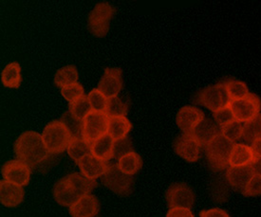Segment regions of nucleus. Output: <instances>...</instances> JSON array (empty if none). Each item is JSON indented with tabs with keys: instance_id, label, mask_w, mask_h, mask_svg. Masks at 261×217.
<instances>
[{
	"instance_id": "1",
	"label": "nucleus",
	"mask_w": 261,
	"mask_h": 217,
	"mask_svg": "<svg viewBox=\"0 0 261 217\" xmlns=\"http://www.w3.org/2000/svg\"><path fill=\"white\" fill-rule=\"evenodd\" d=\"M96 186L95 179H90L78 173H73L56 182L54 197L59 205L71 207L81 197L90 195Z\"/></svg>"
},
{
	"instance_id": "2",
	"label": "nucleus",
	"mask_w": 261,
	"mask_h": 217,
	"mask_svg": "<svg viewBox=\"0 0 261 217\" xmlns=\"http://www.w3.org/2000/svg\"><path fill=\"white\" fill-rule=\"evenodd\" d=\"M14 148L17 159L30 167L38 165L48 156L42 135L35 131H27L21 134L14 143Z\"/></svg>"
},
{
	"instance_id": "3",
	"label": "nucleus",
	"mask_w": 261,
	"mask_h": 217,
	"mask_svg": "<svg viewBox=\"0 0 261 217\" xmlns=\"http://www.w3.org/2000/svg\"><path fill=\"white\" fill-rule=\"evenodd\" d=\"M42 138L50 154H60L68 149L72 140L69 129L61 121H53L47 124L42 133Z\"/></svg>"
},
{
	"instance_id": "4",
	"label": "nucleus",
	"mask_w": 261,
	"mask_h": 217,
	"mask_svg": "<svg viewBox=\"0 0 261 217\" xmlns=\"http://www.w3.org/2000/svg\"><path fill=\"white\" fill-rule=\"evenodd\" d=\"M234 143L228 141L221 134L218 135L205 145V154L209 167L215 172L226 169Z\"/></svg>"
},
{
	"instance_id": "5",
	"label": "nucleus",
	"mask_w": 261,
	"mask_h": 217,
	"mask_svg": "<svg viewBox=\"0 0 261 217\" xmlns=\"http://www.w3.org/2000/svg\"><path fill=\"white\" fill-rule=\"evenodd\" d=\"M196 104L203 105L206 108L216 112L220 109L226 107L230 104V98L227 92L224 83H219L214 86H209L201 89L194 98Z\"/></svg>"
},
{
	"instance_id": "6",
	"label": "nucleus",
	"mask_w": 261,
	"mask_h": 217,
	"mask_svg": "<svg viewBox=\"0 0 261 217\" xmlns=\"http://www.w3.org/2000/svg\"><path fill=\"white\" fill-rule=\"evenodd\" d=\"M102 182L113 193L121 197L129 196L133 190V177L124 174L117 164H110L102 176Z\"/></svg>"
},
{
	"instance_id": "7",
	"label": "nucleus",
	"mask_w": 261,
	"mask_h": 217,
	"mask_svg": "<svg viewBox=\"0 0 261 217\" xmlns=\"http://www.w3.org/2000/svg\"><path fill=\"white\" fill-rule=\"evenodd\" d=\"M234 120L241 123L250 122L260 114V98L254 93H249L244 98L230 102Z\"/></svg>"
},
{
	"instance_id": "8",
	"label": "nucleus",
	"mask_w": 261,
	"mask_h": 217,
	"mask_svg": "<svg viewBox=\"0 0 261 217\" xmlns=\"http://www.w3.org/2000/svg\"><path fill=\"white\" fill-rule=\"evenodd\" d=\"M114 14V8L108 2H101L95 5L89 15V29L90 33L99 37L105 36L110 30V19Z\"/></svg>"
},
{
	"instance_id": "9",
	"label": "nucleus",
	"mask_w": 261,
	"mask_h": 217,
	"mask_svg": "<svg viewBox=\"0 0 261 217\" xmlns=\"http://www.w3.org/2000/svg\"><path fill=\"white\" fill-rule=\"evenodd\" d=\"M109 116L103 112L91 111L84 120L83 138L90 143H94L108 134Z\"/></svg>"
},
{
	"instance_id": "10",
	"label": "nucleus",
	"mask_w": 261,
	"mask_h": 217,
	"mask_svg": "<svg viewBox=\"0 0 261 217\" xmlns=\"http://www.w3.org/2000/svg\"><path fill=\"white\" fill-rule=\"evenodd\" d=\"M166 201L171 208L190 209L195 202V195L192 189L186 183H174L166 192Z\"/></svg>"
},
{
	"instance_id": "11",
	"label": "nucleus",
	"mask_w": 261,
	"mask_h": 217,
	"mask_svg": "<svg viewBox=\"0 0 261 217\" xmlns=\"http://www.w3.org/2000/svg\"><path fill=\"white\" fill-rule=\"evenodd\" d=\"M2 176L9 182L26 186L30 181L31 169L26 163L22 162L18 159H13L7 161L2 167Z\"/></svg>"
},
{
	"instance_id": "12",
	"label": "nucleus",
	"mask_w": 261,
	"mask_h": 217,
	"mask_svg": "<svg viewBox=\"0 0 261 217\" xmlns=\"http://www.w3.org/2000/svg\"><path fill=\"white\" fill-rule=\"evenodd\" d=\"M123 87V77L121 68H108L105 69L102 79L98 84V89L108 99L115 97Z\"/></svg>"
},
{
	"instance_id": "13",
	"label": "nucleus",
	"mask_w": 261,
	"mask_h": 217,
	"mask_svg": "<svg viewBox=\"0 0 261 217\" xmlns=\"http://www.w3.org/2000/svg\"><path fill=\"white\" fill-rule=\"evenodd\" d=\"M174 150L188 162H196L199 158L200 145L189 134L184 133L175 140Z\"/></svg>"
},
{
	"instance_id": "14",
	"label": "nucleus",
	"mask_w": 261,
	"mask_h": 217,
	"mask_svg": "<svg viewBox=\"0 0 261 217\" xmlns=\"http://www.w3.org/2000/svg\"><path fill=\"white\" fill-rule=\"evenodd\" d=\"M204 119V113L200 109L192 105H186L179 109L176 122L185 134H189Z\"/></svg>"
},
{
	"instance_id": "15",
	"label": "nucleus",
	"mask_w": 261,
	"mask_h": 217,
	"mask_svg": "<svg viewBox=\"0 0 261 217\" xmlns=\"http://www.w3.org/2000/svg\"><path fill=\"white\" fill-rule=\"evenodd\" d=\"M254 175V165L229 167L227 169L226 179L234 190L242 193Z\"/></svg>"
},
{
	"instance_id": "16",
	"label": "nucleus",
	"mask_w": 261,
	"mask_h": 217,
	"mask_svg": "<svg viewBox=\"0 0 261 217\" xmlns=\"http://www.w3.org/2000/svg\"><path fill=\"white\" fill-rule=\"evenodd\" d=\"M257 156H255L252 146L242 143H234L231 155L229 158L230 167H241L254 165L257 161Z\"/></svg>"
},
{
	"instance_id": "17",
	"label": "nucleus",
	"mask_w": 261,
	"mask_h": 217,
	"mask_svg": "<svg viewBox=\"0 0 261 217\" xmlns=\"http://www.w3.org/2000/svg\"><path fill=\"white\" fill-rule=\"evenodd\" d=\"M220 134V128L216 122L210 119H204L202 122L193 129L189 135L199 143L200 146H205L218 135Z\"/></svg>"
},
{
	"instance_id": "18",
	"label": "nucleus",
	"mask_w": 261,
	"mask_h": 217,
	"mask_svg": "<svg viewBox=\"0 0 261 217\" xmlns=\"http://www.w3.org/2000/svg\"><path fill=\"white\" fill-rule=\"evenodd\" d=\"M25 192L22 186L2 180L0 182V201L8 208L17 207L24 199Z\"/></svg>"
},
{
	"instance_id": "19",
	"label": "nucleus",
	"mask_w": 261,
	"mask_h": 217,
	"mask_svg": "<svg viewBox=\"0 0 261 217\" xmlns=\"http://www.w3.org/2000/svg\"><path fill=\"white\" fill-rule=\"evenodd\" d=\"M77 164L81 170L83 176L90 179H96L98 177H102L110 165L106 161L93 156L92 154L84 156Z\"/></svg>"
},
{
	"instance_id": "20",
	"label": "nucleus",
	"mask_w": 261,
	"mask_h": 217,
	"mask_svg": "<svg viewBox=\"0 0 261 217\" xmlns=\"http://www.w3.org/2000/svg\"><path fill=\"white\" fill-rule=\"evenodd\" d=\"M99 210L100 204L96 197L87 195L69 207V214L72 217H94Z\"/></svg>"
},
{
	"instance_id": "21",
	"label": "nucleus",
	"mask_w": 261,
	"mask_h": 217,
	"mask_svg": "<svg viewBox=\"0 0 261 217\" xmlns=\"http://www.w3.org/2000/svg\"><path fill=\"white\" fill-rule=\"evenodd\" d=\"M91 154L107 162L114 157V140L109 134L101 137L91 143Z\"/></svg>"
},
{
	"instance_id": "22",
	"label": "nucleus",
	"mask_w": 261,
	"mask_h": 217,
	"mask_svg": "<svg viewBox=\"0 0 261 217\" xmlns=\"http://www.w3.org/2000/svg\"><path fill=\"white\" fill-rule=\"evenodd\" d=\"M131 128L132 124L126 117H109L108 134L114 141L126 137Z\"/></svg>"
},
{
	"instance_id": "23",
	"label": "nucleus",
	"mask_w": 261,
	"mask_h": 217,
	"mask_svg": "<svg viewBox=\"0 0 261 217\" xmlns=\"http://www.w3.org/2000/svg\"><path fill=\"white\" fill-rule=\"evenodd\" d=\"M118 167L125 175L133 176L143 166V160L140 155L135 152H130L118 159Z\"/></svg>"
},
{
	"instance_id": "24",
	"label": "nucleus",
	"mask_w": 261,
	"mask_h": 217,
	"mask_svg": "<svg viewBox=\"0 0 261 217\" xmlns=\"http://www.w3.org/2000/svg\"><path fill=\"white\" fill-rule=\"evenodd\" d=\"M1 80L7 88L18 89L21 84L20 65L16 62L10 63L2 71Z\"/></svg>"
},
{
	"instance_id": "25",
	"label": "nucleus",
	"mask_w": 261,
	"mask_h": 217,
	"mask_svg": "<svg viewBox=\"0 0 261 217\" xmlns=\"http://www.w3.org/2000/svg\"><path fill=\"white\" fill-rule=\"evenodd\" d=\"M69 156L76 161L79 162L84 156L91 154V143L87 142L84 138H73L68 147Z\"/></svg>"
},
{
	"instance_id": "26",
	"label": "nucleus",
	"mask_w": 261,
	"mask_h": 217,
	"mask_svg": "<svg viewBox=\"0 0 261 217\" xmlns=\"http://www.w3.org/2000/svg\"><path fill=\"white\" fill-rule=\"evenodd\" d=\"M242 138L244 142L251 145L261 140V114L243 124Z\"/></svg>"
},
{
	"instance_id": "27",
	"label": "nucleus",
	"mask_w": 261,
	"mask_h": 217,
	"mask_svg": "<svg viewBox=\"0 0 261 217\" xmlns=\"http://www.w3.org/2000/svg\"><path fill=\"white\" fill-rule=\"evenodd\" d=\"M77 80H78V70L75 66H72V65L63 67L60 69H58L57 72L55 73V83L57 87L61 89L71 84L77 83Z\"/></svg>"
},
{
	"instance_id": "28",
	"label": "nucleus",
	"mask_w": 261,
	"mask_h": 217,
	"mask_svg": "<svg viewBox=\"0 0 261 217\" xmlns=\"http://www.w3.org/2000/svg\"><path fill=\"white\" fill-rule=\"evenodd\" d=\"M91 111L92 108L88 96H82L74 102H69V112L80 121H84Z\"/></svg>"
},
{
	"instance_id": "29",
	"label": "nucleus",
	"mask_w": 261,
	"mask_h": 217,
	"mask_svg": "<svg viewBox=\"0 0 261 217\" xmlns=\"http://www.w3.org/2000/svg\"><path fill=\"white\" fill-rule=\"evenodd\" d=\"M223 83L225 84L227 92L231 102L242 99L249 94V89L244 82L229 79Z\"/></svg>"
},
{
	"instance_id": "30",
	"label": "nucleus",
	"mask_w": 261,
	"mask_h": 217,
	"mask_svg": "<svg viewBox=\"0 0 261 217\" xmlns=\"http://www.w3.org/2000/svg\"><path fill=\"white\" fill-rule=\"evenodd\" d=\"M128 111V105L117 96L108 99L106 114L109 117H125Z\"/></svg>"
},
{
	"instance_id": "31",
	"label": "nucleus",
	"mask_w": 261,
	"mask_h": 217,
	"mask_svg": "<svg viewBox=\"0 0 261 217\" xmlns=\"http://www.w3.org/2000/svg\"><path fill=\"white\" fill-rule=\"evenodd\" d=\"M220 134L231 143H236L243 135V124L238 121L230 122L220 127Z\"/></svg>"
},
{
	"instance_id": "32",
	"label": "nucleus",
	"mask_w": 261,
	"mask_h": 217,
	"mask_svg": "<svg viewBox=\"0 0 261 217\" xmlns=\"http://www.w3.org/2000/svg\"><path fill=\"white\" fill-rule=\"evenodd\" d=\"M61 122L66 125V127L69 129V133L71 134L72 139L73 138H82L83 126H84V121H80L76 119L75 117L71 115V113L68 111L62 116Z\"/></svg>"
},
{
	"instance_id": "33",
	"label": "nucleus",
	"mask_w": 261,
	"mask_h": 217,
	"mask_svg": "<svg viewBox=\"0 0 261 217\" xmlns=\"http://www.w3.org/2000/svg\"><path fill=\"white\" fill-rule=\"evenodd\" d=\"M88 98H89L92 111L103 112V113L106 112L107 104H108V98L103 95L99 89H92L89 93Z\"/></svg>"
},
{
	"instance_id": "34",
	"label": "nucleus",
	"mask_w": 261,
	"mask_h": 217,
	"mask_svg": "<svg viewBox=\"0 0 261 217\" xmlns=\"http://www.w3.org/2000/svg\"><path fill=\"white\" fill-rule=\"evenodd\" d=\"M61 94L68 102H74L84 96V88L81 84L74 83L61 89Z\"/></svg>"
},
{
	"instance_id": "35",
	"label": "nucleus",
	"mask_w": 261,
	"mask_h": 217,
	"mask_svg": "<svg viewBox=\"0 0 261 217\" xmlns=\"http://www.w3.org/2000/svg\"><path fill=\"white\" fill-rule=\"evenodd\" d=\"M214 119L216 121V123L219 125V127H222L224 125H226L230 122H234V114L231 107L228 105L226 107L220 109L216 112H214Z\"/></svg>"
},
{
	"instance_id": "36",
	"label": "nucleus",
	"mask_w": 261,
	"mask_h": 217,
	"mask_svg": "<svg viewBox=\"0 0 261 217\" xmlns=\"http://www.w3.org/2000/svg\"><path fill=\"white\" fill-rule=\"evenodd\" d=\"M244 197H254L261 196V176L255 174L245 189L241 193Z\"/></svg>"
},
{
	"instance_id": "37",
	"label": "nucleus",
	"mask_w": 261,
	"mask_h": 217,
	"mask_svg": "<svg viewBox=\"0 0 261 217\" xmlns=\"http://www.w3.org/2000/svg\"><path fill=\"white\" fill-rule=\"evenodd\" d=\"M130 152L133 151L129 138L124 137L123 139L114 141V157H117L119 159L120 157Z\"/></svg>"
},
{
	"instance_id": "38",
	"label": "nucleus",
	"mask_w": 261,
	"mask_h": 217,
	"mask_svg": "<svg viewBox=\"0 0 261 217\" xmlns=\"http://www.w3.org/2000/svg\"><path fill=\"white\" fill-rule=\"evenodd\" d=\"M166 217H195L190 209L187 208H171Z\"/></svg>"
},
{
	"instance_id": "39",
	"label": "nucleus",
	"mask_w": 261,
	"mask_h": 217,
	"mask_svg": "<svg viewBox=\"0 0 261 217\" xmlns=\"http://www.w3.org/2000/svg\"><path fill=\"white\" fill-rule=\"evenodd\" d=\"M200 217H230L228 212L221 209H210L203 210L199 212Z\"/></svg>"
},
{
	"instance_id": "40",
	"label": "nucleus",
	"mask_w": 261,
	"mask_h": 217,
	"mask_svg": "<svg viewBox=\"0 0 261 217\" xmlns=\"http://www.w3.org/2000/svg\"><path fill=\"white\" fill-rule=\"evenodd\" d=\"M251 146L253 147L255 156H257V158H261V140L253 143Z\"/></svg>"
},
{
	"instance_id": "41",
	"label": "nucleus",
	"mask_w": 261,
	"mask_h": 217,
	"mask_svg": "<svg viewBox=\"0 0 261 217\" xmlns=\"http://www.w3.org/2000/svg\"><path fill=\"white\" fill-rule=\"evenodd\" d=\"M254 169L255 174L261 176V158H258L257 161L254 164Z\"/></svg>"
}]
</instances>
